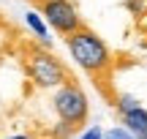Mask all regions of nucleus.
Wrapping results in <instances>:
<instances>
[{
    "mask_svg": "<svg viewBox=\"0 0 147 139\" xmlns=\"http://www.w3.org/2000/svg\"><path fill=\"white\" fill-rule=\"evenodd\" d=\"M55 112H57V117L63 120V123L74 126V128H79V126H84V120H87L90 115V107H87V96H84V90L76 85V82H68V85H60V90L55 93Z\"/></svg>",
    "mask_w": 147,
    "mask_h": 139,
    "instance_id": "7ed1b4c3",
    "label": "nucleus"
},
{
    "mask_svg": "<svg viewBox=\"0 0 147 139\" xmlns=\"http://www.w3.org/2000/svg\"><path fill=\"white\" fill-rule=\"evenodd\" d=\"M104 139H136V136H134L128 128H109L104 134Z\"/></svg>",
    "mask_w": 147,
    "mask_h": 139,
    "instance_id": "6e6552de",
    "label": "nucleus"
},
{
    "mask_svg": "<svg viewBox=\"0 0 147 139\" xmlns=\"http://www.w3.org/2000/svg\"><path fill=\"white\" fill-rule=\"evenodd\" d=\"M65 47H68L71 57L76 60L79 68H84V74L93 76V82L98 85L101 96L109 98V104L117 101V93L109 82V74H112V49L106 47V41L98 36L95 30L90 27H79L65 36Z\"/></svg>",
    "mask_w": 147,
    "mask_h": 139,
    "instance_id": "f257e3e1",
    "label": "nucleus"
},
{
    "mask_svg": "<svg viewBox=\"0 0 147 139\" xmlns=\"http://www.w3.org/2000/svg\"><path fill=\"white\" fill-rule=\"evenodd\" d=\"M25 68L30 74V79L41 87H57V85H68L74 82V76L68 74L63 63L49 52L47 47H25Z\"/></svg>",
    "mask_w": 147,
    "mask_h": 139,
    "instance_id": "f03ea898",
    "label": "nucleus"
},
{
    "mask_svg": "<svg viewBox=\"0 0 147 139\" xmlns=\"http://www.w3.org/2000/svg\"><path fill=\"white\" fill-rule=\"evenodd\" d=\"M82 139H104V131H101V128H95V126H93V128H87V131L82 134Z\"/></svg>",
    "mask_w": 147,
    "mask_h": 139,
    "instance_id": "1a4fd4ad",
    "label": "nucleus"
},
{
    "mask_svg": "<svg viewBox=\"0 0 147 139\" xmlns=\"http://www.w3.org/2000/svg\"><path fill=\"white\" fill-rule=\"evenodd\" d=\"M144 139H147V136H144Z\"/></svg>",
    "mask_w": 147,
    "mask_h": 139,
    "instance_id": "9b49d317",
    "label": "nucleus"
},
{
    "mask_svg": "<svg viewBox=\"0 0 147 139\" xmlns=\"http://www.w3.org/2000/svg\"><path fill=\"white\" fill-rule=\"evenodd\" d=\"M25 22H27V27H30V30L36 33V38L44 44V47H49V44H52V38H49V30H47V22H44L41 16L36 14V11H27Z\"/></svg>",
    "mask_w": 147,
    "mask_h": 139,
    "instance_id": "423d86ee",
    "label": "nucleus"
},
{
    "mask_svg": "<svg viewBox=\"0 0 147 139\" xmlns=\"http://www.w3.org/2000/svg\"><path fill=\"white\" fill-rule=\"evenodd\" d=\"M38 5H41V11H44V19H47L60 36H68V33L82 27V16L74 8L71 0H38Z\"/></svg>",
    "mask_w": 147,
    "mask_h": 139,
    "instance_id": "20e7f679",
    "label": "nucleus"
},
{
    "mask_svg": "<svg viewBox=\"0 0 147 139\" xmlns=\"http://www.w3.org/2000/svg\"><path fill=\"white\" fill-rule=\"evenodd\" d=\"M115 107H117V112H128V109H134V107H139V101L134 96H125V93H117V101H115Z\"/></svg>",
    "mask_w": 147,
    "mask_h": 139,
    "instance_id": "0eeeda50",
    "label": "nucleus"
},
{
    "mask_svg": "<svg viewBox=\"0 0 147 139\" xmlns=\"http://www.w3.org/2000/svg\"><path fill=\"white\" fill-rule=\"evenodd\" d=\"M123 128H128L136 139H144L147 136V109L134 107L128 112H123Z\"/></svg>",
    "mask_w": 147,
    "mask_h": 139,
    "instance_id": "39448f33",
    "label": "nucleus"
},
{
    "mask_svg": "<svg viewBox=\"0 0 147 139\" xmlns=\"http://www.w3.org/2000/svg\"><path fill=\"white\" fill-rule=\"evenodd\" d=\"M5 139H33V136H27V134H14V136H5Z\"/></svg>",
    "mask_w": 147,
    "mask_h": 139,
    "instance_id": "9d476101",
    "label": "nucleus"
}]
</instances>
